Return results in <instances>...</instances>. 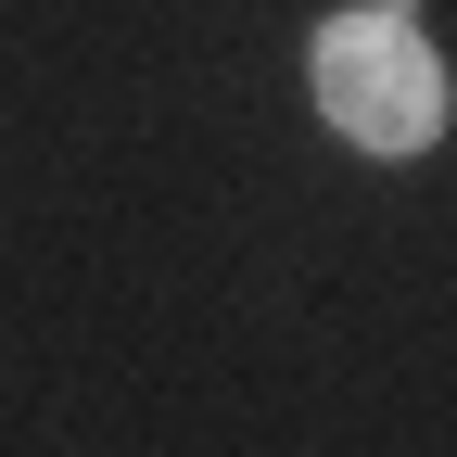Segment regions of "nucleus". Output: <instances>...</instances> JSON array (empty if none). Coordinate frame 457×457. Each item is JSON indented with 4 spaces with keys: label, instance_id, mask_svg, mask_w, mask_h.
<instances>
[{
    "label": "nucleus",
    "instance_id": "1",
    "mask_svg": "<svg viewBox=\"0 0 457 457\" xmlns=\"http://www.w3.org/2000/svg\"><path fill=\"white\" fill-rule=\"evenodd\" d=\"M318 102L356 153H432L445 140V64H432V38H407V0H369V13L318 26Z\"/></svg>",
    "mask_w": 457,
    "mask_h": 457
}]
</instances>
